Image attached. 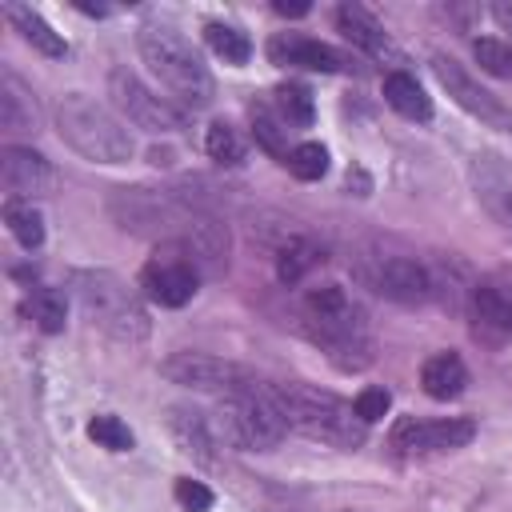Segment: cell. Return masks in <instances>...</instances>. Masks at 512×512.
Returning a JSON list of instances; mask_svg holds the SVG:
<instances>
[{
    "label": "cell",
    "instance_id": "cell-1",
    "mask_svg": "<svg viewBox=\"0 0 512 512\" xmlns=\"http://www.w3.org/2000/svg\"><path fill=\"white\" fill-rule=\"evenodd\" d=\"M268 392L284 424L308 440H320L332 448H360L368 436V424L356 416V408L328 388L288 380V384H268Z\"/></svg>",
    "mask_w": 512,
    "mask_h": 512
},
{
    "label": "cell",
    "instance_id": "cell-2",
    "mask_svg": "<svg viewBox=\"0 0 512 512\" xmlns=\"http://www.w3.org/2000/svg\"><path fill=\"white\" fill-rule=\"evenodd\" d=\"M136 44H140L148 72L160 80V88L172 96V104L204 108L212 100V76H208L200 52L172 24H144L136 32Z\"/></svg>",
    "mask_w": 512,
    "mask_h": 512
},
{
    "label": "cell",
    "instance_id": "cell-3",
    "mask_svg": "<svg viewBox=\"0 0 512 512\" xmlns=\"http://www.w3.org/2000/svg\"><path fill=\"white\" fill-rule=\"evenodd\" d=\"M304 324L316 344L328 348V356L340 368H364L372 360V340H368V320L364 308L348 296L340 284H320L308 288L304 296Z\"/></svg>",
    "mask_w": 512,
    "mask_h": 512
},
{
    "label": "cell",
    "instance_id": "cell-4",
    "mask_svg": "<svg viewBox=\"0 0 512 512\" xmlns=\"http://www.w3.org/2000/svg\"><path fill=\"white\" fill-rule=\"evenodd\" d=\"M72 296L92 328L120 344H140L148 340V312L136 288H128L116 272L108 268H80L72 272Z\"/></svg>",
    "mask_w": 512,
    "mask_h": 512
},
{
    "label": "cell",
    "instance_id": "cell-5",
    "mask_svg": "<svg viewBox=\"0 0 512 512\" xmlns=\"http://www.w3.org/2000/svg\"><path fill=\"white\" fill-rule=\"evenodd\" d=\"M56 132L68 148H76L92 164H124L136 152L124 120L112 116L104 104H96L84 92H68L56 104Z\"/></svg>",
    "mask_w": 512,
    "mask_h": 512
},
{
    "label": "cell",
    "instance_id": "cell-6",
    "mask_svg": "<svg viewBox=\"0 0 512 512\" xmlns=\"http://www.w3.org/2000/svg\"><path fill=\"white\" fill-rule=\"evenodd\" d=\"M212 420V432L220 444L236 448V452H268L284 440L288 424L280 416V408L272 404V392L268 384L252 388V392H236V396H224L220 408L208 416Z\"/></svg>",
    "mask_w": 512,
    "mask_h": 512
},
{
    "label": "cell",
    "instance_id": "cell-7",
    "mask_svg": "<svg viewBox=\"0 0 512 512\" xmlns=\"http://www.w3.org/2000/svg\"><path fill=\"white\" fill-rule=\"evenodd\" d=\"M356 280L396 304H428L436 296V276L428 272V264L404 252L376 248V252L356 256Z\"/></svg>",
    "mask_w": 512,
    "mask_h": 512
},
{
    "label": "cell",
    "instance_id": "cell-8",
    "mask_svg": "<svg viewBox=\"0 0 512 512\" xmlns=\"http://www.w3.org/2000/svg\"><path fill=\"white\" fill-rule=\"evenodd\" d=\"M160 376L168 384H180L192 392H216V396L260 388V376L252 368L224 360V356H208V352H172L168 360H160Z\"/></svg>",
    "mask_w": 512,
    "mask_h": 512
},
{
    "label": "cell",
    "instance_id": "cell-9",
    "mask_svg": "<svg viewBox=\"0 0 512 512\" xmlns=\"http://www.w3.org/2000/svg\"><path fill=\"white\" fill-rule=\"evenodd\" d=\"M108 96H112V104H116V112H120L124 124H132L140 132H152V136L156 132H180L184 120H188L180 104H172L168 96H156L128 68H112L108 72Z\"/></svg>",
    "mask_w": 512,
    "mask_h": 512
},
{
    "label": "cell",
    "instance_id": "cell-10",
    "mask_svg": "<svg viewBox=\"0 0 512 512\" xmlns=\"http://www.w3.org/2000/svg\"><path fill=\"white\" fill-rule=\"evenodd\" d=\"M204 272L196 264V256L184 244H156L152 260L140 268V288L148 300L164 304V308H180L196 296Z\"/></svg>",
    "mask_w": 512,
    "mask_h": 512
},
{
    "label": "cell",
    "instance_id": "cell-11",
    "mask_svg": "<svg viewBox=\"0 0 512 512\" xmlns=\"http://www.w3.org/2000/svg\"><path fill=\"white\" fill-rule=\"evenodd\" d=\"M476 436V420L468 416H436V420H416L400 416L392 424V448L404 456H428V452H452L464 448Z\"/></svg>",
    "mask_w": 512,
    "mask_h": 512
},
{
    "label": "cell",
    "instance_id": "cell-12",
    "mask_svg": "<svg viewBox=\"0 0 512 512\" xmlns=\"http://www.w3.org/2000/svg\"><path fill=\"white\" fill-rule=\"evenodd\" d=\"M432 72H436V80L448 88V96H452L468 116H476L480 124H488V128H496V132H512V108H508L504 100H496L488 88H480V84L464 72V64H456L452 56H432Z\"/></svg>",
    "mask_w": 512,
    "mask_h": 512
},
{
    "label": "cell",
    "instance_id": "cell-13",
    "mask_svg": "<svg viewBox=\"0 0 512 512\" xmlns=\"http://www.w3.org/2000/svg\"><path fill=\"white\" fill-rule=\"evenodd\" d=\"M0 184H4L8 200H32L52 188V164L28 144H4L0 148Z\"/></svg>",
    "mask_w": 512,
    "mask_h": 512
},
{
    "label": "cell",
    "instance_id": "cell-14",
    "mask_svg": "<svg viewBox=\"0 0 512 512\" xmlns=\"http://www.w3.org/2000/svg\"><path fill=\"white\" fill-rule=\"evenodd\" d=\"M268 60L284 64V68H308V72H344V68H352L340 48L308 40V36H296V32L272 36L268 40Z\"/></svg>",
    "mask_w": 512,
    "mask_h": 512
},
{
    "label": "cell",
    "instance_id": "cell-15",
    "mask_svg": "<svg viewBox=\"0 0 512 512\" xmlns=\"http://www.w3.org/2000/svg\"><path fill=\"white\" fill-rule=\"evenodd\" d=\"M472 188H476L480 204L496 216V224L512 236V172L496 156H476V164H472Z\"/></svg>",
    "mask_w": 512,
    "mask_h": 512
},
{
    "label": "cell",
    "instance_id": "cell-16",
    "mask_svg": "<svg viewBox=\"0 0 512 512\" xmlns=\"http://www.w3.org/2000/svg\"><path fill=\"white\" fill-rule=\"evenodd\" d=\"M40 128V104L32 88L16 72H0V132L4 136H28Z\"/></svg>",
    "mask_w": 512,
    "mask_h": 512
},
{
    "label": "cell",
    "instance_id": "cell-17",
    "mask_svg": "<svg viewBox=\"0 0 512 512\" xmlns=\"http://www.w3.org/2000/svg\"><path fill=\"white\" fill-rule=\"evenodd\" d=\"M468 308L480 332L488 336H512V288L500 280H480L468 292Z\"/></svg>",
    "mask_w": 512,
    "mask_h": 512
},
{
    "label": "cell",
    "instance_id": "cell-18",
    "mask_svg": "<svg viewBox=\"0 0 512 512\" xmlns=\"http://www.w3.org/2000/svg\"><path fill=\"white\" fill-rule=\"evenodd\" d=\"M336 24H340L344 40H352L360 52H368V56H376V60H388V56L396 60V48H392L384 24H380L364 4H356V0L340 4V8H336Z\"/></svg>",
    "mask_w": 512,
    "mask_h": 512
},
{
    "label": "cell",
    "instance_id": "cell-19",
    "mask_svg": "<svg viewBox=\"0 0 512 512\" xmlns=\"http://www.w3.org/2000/svg\"><path fill=\"white\" fill-rule=\"evenodd\" d=\"M168 432L180 444V452H188L196 460H212L216 432H212V420L204 412H196V408H168Z\"/></svg>",
    "mask_w": 512,
    "mask_h": 512
},
{
    "label": "cell",
    "instance_id": "cell-20",
    "mask_svg": "<svg viewBox=\"0 0 512 512\" xmlns=\"http://www.w3.org/2000/svg\"><path fill=\"white\" fill-rule=\"evenodd\" d=\"M420 384L432 400H456L464 388H468V368L456 352H436L424 360L420 368Z\"/></svg>",
    "mask_w": 512,
    "mask_h": 512
},
{
    "label": "cell",
    "instance_id": "cell-21",
    "mask_svg": "<svg viewBox=\"0 0 512 512\" xmlns=\"http://www.w3.org/2000/svg\"><path fill=\"white\" fill-rule=\"evenodd\" d=\"M4 16L16 24V32H20L36 52H44V56H64V52H68L64 36L52 32V24H48L40 12H32L28 4H4Z\"/></svg>",
    "mask_w": 512,
    "mask_h": 512
},
{
    "label": "cell",
    "instance_id": "cell-22",
    "mask_svg": "<svg viewBox=\"0 0 512 512\" xmlns=\"http://www.w3.org/2000/svg\"><path fill=\"white\" fill-rule=\"evenodd\" d=\"M384 100H388V108H396L404 120H432V100H428V92L408 76V72H388L384 76Z\"/></svg>",
    "mask_w": 512,
    "mask_h": 512
},
{
    "label": "cell",
    "instance_id": "cell-23",
    "mask_svg": "<svg viewBox=\"0 0 512 512\" xmlns=\"http://www.w3.org/2000/svg\"><path fill=\"white\" fill-rule=\"evenodd\" d=\"M316 264H324V248L312 244V240H304V236L280 244V252H276V276H280V284H300Z\"/></svg>",
    "mask_w": 512,
    "mask_h": 512
},
{
    "label": "cell",
    "instance_id": "cell-24",
    "mask_svg": "<svg viewBox=\"0 0 512 512\" xmlns=\"http://www.w3.org/2000/svg\"><path fill=\"white\" fill-rule=\"evenodd\" d=\"M4 224L28 252L44 244V216L32 200H4Z\"/></svg>",
    "mask_w": 512,
    "mask_h": 512
},
{
    "label": "cell",
    "instance_id": "cell-25",
    "mask_svg": "<svg viewBox=\"0 0 512 512\" xmlns=\"http://www.w3.org/2000/svg\"><path fill=\"white\" fill-rule=\"evenodd\" d=\"M24 316L40 328V332H60L64 328V316H68V304H64V296L56 292V288H32L28 296H24Z\"/></svg>",
    "mask_w": 512,
    "mask_h": 512
},
{
    "label": "cell",
    "instance_id": "cell-26",
    "mask_svg": "<svg viewBox=\"0 0 512 512\" xmlns=\"http://www.w3.org/2000/svg\"><path fill=\"white\" fill-rule=\"evenodd\" d=\"M248 116H252V136H256V144H260L264 152H272L280 164H288L292 148H288V128H284V120L272 116V108H264V104H252Z\"/></svg>",
    "mask_w": 512,
    "mask_h": 512
},
{
    "label": "cell",
    "instance_id": "cell-27",
    "mask_svg": "<svg viewBox=\"0 0 512 512\" xmlns=\"http://www.w3.org/2000/svg\"><path fill=\"white\" fill-rule=\"evenodd\" d=\"M204 40H208V48H212L224 64H244V60L252 56L248 36H244L240 28H232V24H220V20L204 24Z\"/></svg>",
    "mask_w": 512,
    "mask_h": 512
},
{
    "label": "cell",
    "instance_id": "cell-28",
    "mask_svg": "<svg viewBox=\"0 0 512 512\" xmlns=\"http://www.w3.org/2000/svg\"><path fill=\"white\" fill-rule=\"evenodd\" d=\"M204 148H208V156H212L216 164H228V168L244 160V140H240V132H236L232 124H224V120L208 124V132H204Z\"/></svg>",
    "mask_w": 512,
    "mask_h": 512
},
{
    "label": "cell",
    "instance_id": "cell-29",
    "mask_svg": "<svg viewBox=\"0 0 512 512\" xmlns=\"http://www.w3.org/2000/svg\"><path fill=\"white\" fill-rule=\"evenodd\" d=\"M276 112H280L284 124L308 128L312 124V92L304 84H280L276 88Z\"/></svg>",
    "mask_w": 512,
    "mask_h": 512
},
{
    "label": "cell",
    "instance_id": "cell-30",
    "mask_svg": "<svg viewBox=\"0 0 512 512\" xmlns=\"http://www.w3.org/2000/svg\"><path fill=\"white\" fill-rule=\"evenodd\" d=\"M284 168H288L296 180H320V176L328 172V148L316 144V140H304V144L292 148V156H288Z\"/></svg>",
    "mask_w": 512,
    "mask_h": 512
},
{
    "label": "cell",
    "instance_id": "cell-31",
    "mask_svg": "<svg viewBox=\"0 0 512 512\" xmlns=\"http://www.w3.org/2000/svg\"><path fill=\"white\" fill-rule=\"evenodd\" d=\"M472 56H476V64H480L488 76L512 80V40H492V36H484V40L472 44Z\"/></svg>",
    "mask_w": 512,
    "mask_h": 512
},
{
    "label": "cell",
    "instance_id": "cell-32",
    "mask_svg": "<svg viewBox=\"0 0 512 512\" xmlns=\"http://www.w3.org/2000/svg\"><path fill=\"white\" fill-rule=\"evenodd\" d=\"M88 436L108 452H128L132 448V428L120 416H92L88 420Z\"/></svg>",
    "mask_w": 512,
    "mask_h": 512
},
{
    "label": "cell",
    "instance_id": "cell-33",
    "mask_svg": "<svg viewBox=\"0 0 512 512\" xmlns=\"http://www.w3.org/2000/svg\"><path fill=\"white\" fill-rule=\"evenodd\" d=\"M352 408H356V416H360L364 424H376L380 416H388L392 392H388V388H364V392L352 400Z\"/></svg>",
    "mask_w": 512,
    "mask_h": 512
},
{
    "label": "cell",
    "instance_id": "cell-34",
    "mask_svg": "<svg viewBox=\"0 0 512 512\" xmlns=\"http://www.w3.org/2000/svg\"><path fill=\"white\" fill-rule=\"evenodd\" d=\"M172 496H176V504H180L184 512H208V508H212V492H208L200 480H192V476H180L176 488H172Z\"/></svg>",
    "mask_w": 512,
    "mask_h": 512
},
{
    "label": "cell",
    "instance_id": "cell-35",
    "mask_svg": "<svg viewBox=\"0 0 512 512\" xmlns=\"http://www.w3.org/2000/svg\"><path fill=\"white\" fill-rule=\"evenodd\" d=\"M272 8H276L280 16H308V8H312V4H308V0H292V4H288V0H276Z\"/></svg>",
    "mask_w": 512,
    "mask_h": 512
},
{
    "label": "cell",
    "instance_id": "cell-36",
    "mask_svg": "<svg viewBox=\"0 0 512 512\" xmlns=\"http://www.w3.org/2000/svg\"><path fill=\"white\" fill-rule=\"evenodd\" d=\"M492 16H496V24H500L504 32H512V4H508V0L492 4Z\"/></svg>",
    "mask_w": 512,
    "mask_h": 512
}]
</instances>
